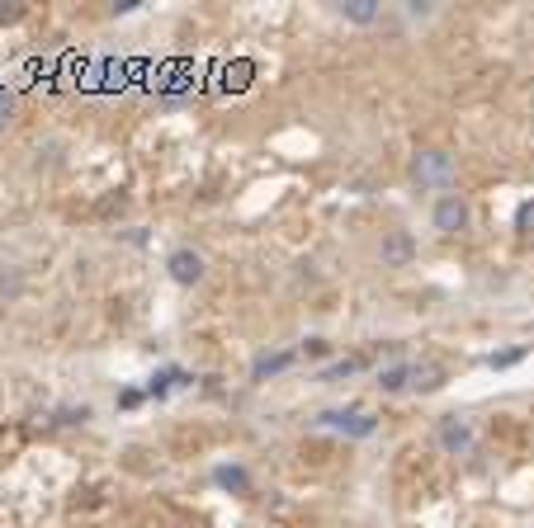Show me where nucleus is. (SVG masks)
Instances as JSON below:
<instances>
[{
  "label": "nucleus",
  "mask_w": 534,
  "mask_h": 528,
  "mask_svg": "<svg viewBox=\"0 0 534 528\" xmlns=\"http://www.w3.org/2000/svg\"><path fill=\"white\" fill-rule=\"evenodd\" d=\"M355 368H360V358H336L332 368H322V377H351Z\"/></svg>",
  "instance_id": "12"
},
{
  "label": "nucleus",
  "mask_w": 534,
  "mask_h": 528,
  "mask_svg": "<svg viewBox=\"0 0 534 528\" xmlns=\"http://www.w3.org/2000/svg\"><path fill=\"white\" fill-rule=\"evenodd\" d=\"M10 114H14V95L0 90V123H10Z\"/></svg>",
  "instance_id": "16"
},
{
  "label": "nucleus",
  "mask_w": 534,
  "mask_h": 528,
  "mask_svg": "<svg viewBox=\"0 0 534 528\" xmlns=\"http://www.w3.org/2000/svg\"><path fill=\"white\" fill-rule=\"evenodd\" d=\"M303 354L322 358V354H332V345H326V340H317V335H313V340H303Z\"/></svg>",
  "instance_id": "14"
},
{
  "label": "nucleus",
  "mask_w": 534,
  "mask_h": 528,
  "mask_svg": "<svg viewBox=\"0 0 534 528\" xmlns=\"http://www.w3.org/2000/svg\"><path fill=\"white\" fill-rule=\"evenodd\" d=\"M166 269H171V279H175L180 288H194V283L203 279V255H199V250H190V245H180L175 255L166 260Z\"/></svg>",
  "instance_id": "4"
},
{
  "label": "nucleus",
  "mask_w": 534,
  "mask_h": 528,
  "mask_svg": "<svg viewBox=\"0 0 534 528\" xmlns=\"http://www.w3.org/2000/svg\"><path fill=\"white\" fill-rule=\"evenodd\" d=\"M440 449L445 453H468L473 449V425H468V420H459V415H445L440 420Z\"/></svg>",
  "instance_id": "5"
},
{
  "label": "nucleus",
  "mask_w": 534,
  "mask_h": 528,
  "mask_svg": "<svg viewBox=\"0 0 534 528\" xmlns=\"http://www.w3.org/2000/svg\"><path fill=\"white\" fill-rule=\"evenodd\" d=\"M430 222H436L440 236H459V231L468 227V203L459 194H440L436 208H430Z\"/></svg>",
  "instance_id": "2"
},
{
  "label": "nucleus",
  "mask_w": 534,
  "mask_h": 528,
  "mask_svg": "<svg viewBox=\"0 0 534 528\" xmlns=\"http://www.w3.org/2000/svg\"><path fill=\"white\" fill-rule=\"evenodd\" d=\"M341 14L351 19V24H374V19H379V0H345Z\"/></svg>",
  "instance_id": "7"
},
{
  "label": "nucleus",
  "mask_w": 534,
  "mask_h": 528,
  "mask_svg": "<svg viewBox=\"0 0 534 528\" xmlns=\"http://www.w3.org/2000/svg\"><path fill=\"white\" fill-rule=\"evenodd\" d=\"M379 387H383V392H402V387H412V364H393V368H383Z\"/></svg>",
  "instance_id": "10"
},
{
  "label": "nucleus",
  "mask_w": 534,
  "mask_h": 528,
  "mask_svg": "<svg viewBox=\"0 0 534 528\" xmlns=\"http://www.w3.org/2000/svg\"><path fill=\"white\" fill-rule=\"evenodd\" d=\"M516 227H520V231H534V203H520V213H516Z\"/></svg>",
  "instance_id": "13"
},
{
  "label": "nucleus",
  "mask_w": 534,
  "mask_h": 528,
  "mask_svg": "<svg viewBox=\"0 0 534 528\" xmlns=\"http://www.w3.org/2000/svg\"><path fill=\"white\" fill-rule=\"evenodd\" d=\"M440 383H445V373L436 364H412V387L417 392H436Z\"/></svg>",
  "instance_id": "8"
},
{
  "label": "nucleus",
  "mask_w": 534,
  "mask_h": 528,
  "mask_svg": "<svg viewBox=\"0 0 534 528\" xmlns=\"http://www.w3.org/2000/svg\"><path fill=\"white\" fill-rule=\"evenodd\" d=\"M412 175L426 189H449V184H454V175H459V161L449 156V152H440V146H430V152H421L412 161Z\"/></svg>",
  "instance_id": "1"
},
{
  "label": "nucleus",
  "mask_w": 534,
  "mask_h": 528,
  "mask_svg": "<svg viewBox=\"0 0 534 528\" xmlns=\"http://www.w3.org/2000/svg\"><path fill=\"white\" fill-rule=\"evenodd\" d=\"M289 364H294V349H284V354H260L251 373H256V377H270V373H284Z\"/></svg>",
  "instance_id": "9"
},
{
  "label": "nucleus",
  "mask_w": 534,
  "mask_h": 528,
  "mask_svg": "<svg viewBox=\"0 0 534 528\" xmlns=\"http://www.w3.org/2000/svg\"><path fill=\"white\" fill-rule=\"evenodd\" d=\"M525 349H506V354H492V368H506V364H516Z\"/></svg>",
  "instance_id": "15"
},
{
  "label": "nucleus",
  "mask_w": 534,
  "mask_h": 528,
  "mask_svg": "<svg viewBox=\"0 0 534 528\" xmlns=\"http://www.w3.org/2000/svg\"><path fill=\"white\" fill-rule=\"evenodd\" d=\"M317 425L322 430H336V434H351V439H369V434L379 430V420L364 415V411H322Z\"/></svg>",
  "instance_id": "3"
},
{
  "label": "nucleus",
  "mask_w": 534,
  "mask_h": 528,
  "mask_svg": "<svg viewBox=\"0 0 534 528\" xmlns=\"http://www.w3.org/2000/svg\"><path fill=\"white\" fill-rule=\"evenodd\" d=\"M218 486H228V491L246 496V486H251V477H246V468H218Z\"/></svg>",
  "instance_id": "11"
},
{
  "label": "nucleus",
  "mask_w": 534,
  "mask_h": 528,
  "mask_svg": "<svg viewBox=\"0 0 534 528\" xmlns=\"http://www.w3.org/2000/svg\"><path fill=\"white\" fill-rule=\"evenodd\" d=\"M379 255H383V264H407L417 255V241H412V231H388L383 236V245H379Z\"/></svg>",
  "instance_id": "6"
}]
</instances>
